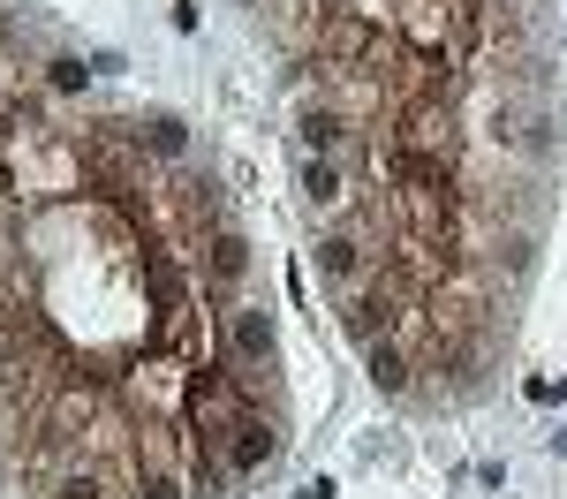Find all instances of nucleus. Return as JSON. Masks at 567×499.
Masks as SVG:
<instances>
[{
    "mask_svg": "<svg viewBox=\"0 0 567 499\" xmlns=\"http://www.w3.org/2000/svg\"><path fill=\"white\" fill-rule=\"evenodd\" d=\"M310 266L326 272V288H341V295H349V288L371 280V250H363V235H341V227H333V235H318Z\"/></svg>",
    "mask_w": 567,
    "mask_h": 499,
    "instance_id": "nucleus-1",
    "label": "nucleus"
},
{
    "mask_svg": "<svg viewBox=\"0 0 567 499\" xmlns=\"http://www.w3.org/2000/svg\"><path fill=\"white\" fill-rule=\"evenodd\" d=\"M136 152H159V159H182L189 152V136H182V122H167V114H152V122H130Z\"/></svg>",
    "mask_w": 567,
    "mask_h": 499,
    "instance_id": "nucleus-5",
    "label": "nucleus"
},
{
    "mask_svg": "<svg viewBox=\"0 0 567 499\" xmlns=\"http://www.w3.org/2000/svg\"><path fill=\"white\" fill-rule=\"evenodd\" d=\"M363 363H371V386H379V394H416V363H409L401 341H371Z\"/></svg>",
    "mask_w": 567,
    "mask_h": 499,
    "instance_id": "nucleus-4",
    "label": "nucleus"
},
{
    "mask_svg": "<svg viewBox=\"0 0 567 499\" xmlns=\"http://www.w3.org/2000/svg\"><path fill=\"white\" fill-rule=\"evenodd\" d=\"M303 197H310V212H349L355 205L349 159H303Z\"/></svg>",
    "mask_w": 567,
    "mask_h": 499,
    "instance_id": "nucleus-3",
    "label": "nucleus"
},
{
    "mask_svg": "<svg viewBox=\"0 0 567 499\" xmlns=\"http://www.w3.org/2000/svg\"><path fill=\"white\" fill-rule=\"evenodd\" d=\"M227 363L272 378V318L265 311H227Z\"/></svg>",
    "mask_w": 567,
    "mask_h": 499,
    "instance_id": "nucleus-2",
    "label": "nucleus"
},
{
    "mask_svg": "<svg viewBox=\"0 0 567 499\" xmlns=\"http://www.w3.org/2000/svg\"><path fill=\"white\" fill-rule=\"evenodd\" d=\"M130 499H189V492H182L167 469H152V477H136V485H130Z\"/></svg>",
    "mask_w": 567,
    "mask_h": 499,
    "instance_id": "nucleus-6",
    "label": "nucleus"
}]
</instances>
